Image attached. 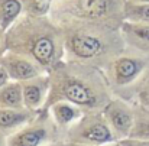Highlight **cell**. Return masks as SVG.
Listing matches in <instances>:
<instances>
[{
    "label": "cell",
    "instance_id": "1",
    "mask_svg": "<svg viewBox=\"0 0 149 146\" xmlns=\"http://www.w3.org/2000/svg\"><path fill=\"white\" fill-rule=\"evenodd\" d=\"M48 74L51 91L44 110L64 100L86 111H96L103 110L114 96L104 71L96 65L62 59Z\"/></svg>",
    "mask_w": 149,
    "mask_h": 146
},
{
    "label": "cell",
    "instance_id": "2",
    "mask_svg": "<svg viewBox=\"0 0 149 146\" xmlns=\"http://www.w3.org/2000/svg\"><path fill=\"white\" fill-rule=\"evenodd\" d=\"M7 51L36 61L47 71L65 56L64 33L51 16H32L23 13L6 32Z\"/></svg>",
    "mask_w": 149,
    "mask_h": 146
},
{
    "label": "cell",
    "instance_id": "3",
    "mask_svg": "<svg viewBox=\"0 0 149 146\" xmlns=\"http://www.w3.org/2000/svg\"><path fill=\"white\" fill-rule=\"evenodd\" d=\"M64 59L96 65L101 70L126 48L120 29L80 20H61Z\"/></svg>",
    "mask_w": 149,
    "mask_h": 146
},
{
    "label": "cell",
    "instance_id": "4",
    "mask_svg": "<svg viewBox=\"0 0 149 146\" xmlns=\"http://www.w3.org/2000/svg\"><path fill=\"white\" fill-rule=\"evenodd\" d=\"M126 0H55L49 16L54 22L80 20L120 29Z\"/></svg>",
    "mask_w": 149,
    "mask_h": 146
},
{
    "label": "cell",
    "instance_id": "5",
    "mask_svg": "<svg viewBox=\"0 0 149 146\" xmlns=\"http://www.w3.org/2000/svg\"><path fill=\"white\" fill-rule=\"evenodd\" d=\"M148 70V54L126 47L104 67L103 71L113 88V93H117L138 83Z\"/></svg>",
    "mask_w": 149,
    "mask_h": 146
},
{
    "label": "cell",
    "instance_id": "6",
    "mask_svg": "<svg viewBox=\"0 0 149 146\" xmlns=\"http://www.w3.org/2000/svg\"><path fill=\"white\" fill-rule=\"evenodd\" d=\"M117 140L103 110L86 111L84 116L74 123L65 133L64 142H77L91 146H103Z\"/></svg>",
    "mask_w": 149,
    "mask_h": 146
},
{
    "label": "cell",
    "instance_id": "7",
    "mask_svg": "<svg viewBox=\"0 0 149 146\" xmlns=\"http://www.w3.org/2000/svg\"><path fill=\"white\" fill-rule=\"evenodd\" d=\"M58 140H64L62 130L48 110H41L32 122L7 136V146H47Z\"/></svg>",
    "mask_w": 149,
    "mask_h": 146
},
{
    "label": "cell",
    "instance_id": "8",
    "mask_svg": "<svg viewBox=\"0 0 149 146\" xmlns=\"http://www.w3.org/2000/svg\"><path fill=\"white\" fill-rule=\"evenodd\" d=\"M103 114L109 122L117 140L130 136L135 123V106L133 103L122 97L113 96V98L103 108Z\"/></svg>",
    "mask_w": 149,
    "mask_h": 146
},
{
    "label": "cell",
    "instance_id": "9",
    "mask_svg": "<svg viewBox=\"0 0 149 146\" xmlns=\"http://www.w3.org/2000/svg\"><path fill=\"white\" fill-rule=\"evenodd\" d=\"M0 65L6 70V72L9 74L10 80L13 81H26L31 78H35L41 74L48 72L44 67H41L36 61H33L29 56L12 52V51H6L4 55L1 56Z\"/></svg>",
    "mask_w": 149,
    "mask_h": 146
},
{
    "label": "cell",
    "instance_id": "10",
    "mask_svg": "<svg viewBox=\"0 0 149 146\" xmlns=\"http://www.w3.org/2000/svg\"><path fill=\"white\" fill-rule=\"evenodd\" d=\"M22 90H23V100L26 108L33 111L44 110L51 91L49 74L45 72L35 78L22 81Z\"/></svg>",
    "mask_w": 149,
    "mask_h": 146
},
{
    "label": "cell",
    "instance_id": "11",
    "mask_svg": "<svg viewBox=\"0 0 149 146\" xmlns=\"http://www.w3.org/2000/svg\"><path fill=\"white\" fill-rule=\"evenodd\" d=\"M47 110L52 120L55 122V124L62 130V133H65L74 123H77L86 113V110H83L80 106L64 100L54 103Z\"/></svg>",
    "mask_w": 149,
    "mask_h": 146
},
{
    "label": "cell",
    "instance_id": "12",
    "mask_svg": "<svg viewBox=\"0 0 149 146\" xmlns=\"http://www.w3.org/2000/svg\"><path fill=\"white\" fill-rule=\"evenodd\" d=\"M120 33L127 48L149 55V23H133L125 20L120 26Z\"/></svg>",
    "mask_w": 149,
    "mask_h": 146
},
{
    "label": "cell",
    "instance_id": "13",
    "mask_svg": "<svg viewBox=\"0 0 149 146\" xmlns=\"http://www.w3.org/2000/svg\"><path fill=\"white\" fill-rule=\"evenodd\" d=\"M39 111L29 108H0V132L4 135H12L17 129L23 127L32 122Z\"/></svg>",
    "mask_w": 149,
    "mask_h": 146
},
{
    "label": "cell",
    "instance_id": "14",
    "mask_svg": "<svg viewBox=\"0 0 149 146\" xmlns=\"http://www.w3.org/2000/svg\"><path fill=\"white\" fill-rule=\"evenodd\" d=\"M114 96L122 97L133 104H141L149 107V70L142 75V78L133 86L114 93Z\"/></svg>",
    "mask_w": 149,
    "mask_h": 146
},
{
    "label": "cell",
    "instance_id": "15",
    "mask_svg": "<svg viewBox=\"0 0 149 146\" xmlns=\"http://www.w3.org/2000/svg\"><path fill=\"white\" fill-rule=\"evenodd\" d=\"M0 108H25L22 83L10 80L0 88Z\"/></svg>",
    "mask_w": 149,
    "mask_h": 146
},
{
    "label": "cell",
    "instance_id": "16",
    "mask_svg": "<svg viewBox=\"0 0 149 146\" xmlns=\"http://www.w3.org/2000/svg\"><path fill=\"white\" fill-rule=\"evenodd\" d=\"M22 15L23 4L20 0H0V29L7 32Z\"/></svg>",
    "mask_w": 149,
    "mask_h": 146
},
{
    "label": "cell",
    "instance_id": "17",
    "mask_svg": "<svg viewBox=\"0 0 149 146\" xmlns=\"http://www.w3.org/2000/svg\"><path fill=\"white\" fill-rule=\"evenodd\" d=\"M135 106V123L129 138H139L149 140V107L133 104Z\"/></svg>",
    "mask_w": 149,
    "mask_h": 146
},
{
    "label": "cell",
    "instance_id": "18",
    "mask_svg": "<svg viewBox=\"0 0 149 146\" xmlns=\"http://www.w3.org/2000/svg\"><path fill=\"white\" fill-rule=\"evenodd\" d=\"M125 20L133 23H149V3H130L125 4Z\"/></svg>",
    "mask_w": 149,
    "mask_h": 146
},
{
    "label": "cell",
    "instance_id": "19",
    "mask_svg": "<svg viewBox=\"0 0 149 146\" xmlns=\"http://www.w3.org/2000/svg\"><path fill=\"white\" fill-rule=\"evenodd\" d=\"M23 13L32 16H49L55 0H20Z\"/></svg>",
    "mask_w": 149,
    "mask_h": 146
},
{
    "label": "cell",
    "instance_id": "20",
    "mask_svg": "<svg viewBox=\"0 0 149 146\" xmlns=\"http://www.w3.org/2000/svg\"><path fill=\"white\" fill-rule=\"evenodd\" d=\"M120 146H149V140L139 139V138H126L119 140Z\"/></svg>",
    "mask_w": 149,
    "mask_h": 146
},
{
    "label": "cell",
    "instance_id": "21",
    "mask_svg": "<svg viewBox=\"0 0 149 146\" xmlns=\"http://www.w3.org/2000/svg\"><path fill=\"white\" fill-rule=\"evenodd\" d=\"M6 51H7V47H6V32L3 29H0V61H1V56L4 55Z\"/></svg>",
    "mask_w": 149,
    "mask_h": 146
},
{
    "label": "cell",
    "instance_id": "22",
    "mask_svg": "<svg viewBox=\"0 0 149 146\" xmlns=\"http://www.w3.org/2000/svg\"><path fill=\"white\" fill-rule=\"evenodd\" d=\"M10 81V77H9V74L6 72V70L0 65V88L4 86V84H7Z\"/></svg>",
    "mask_w": 149,
    "mask_h": 146
},
{
    "label": "cell",
    "instance_id": "23",
    "mask_svg": "<svg viewBox=\"0 0 149 146\" xmlns=\"http://www.w3.org/2000/svg\"><path fill=\"white\" fill-rule=\"evenodd\" d=\"M0 146H7V135L0 132Z\"/></svg>",
    "mask_w": 149,
    "mask_h": 146
},
{
    "label": "cell",
    "instance_id": "24",
    "mask_svg": "<svg viewBox=\"0 0 149 146\" xmlns=\"http://www.w3.org/2000/svg\"><path fill=\"white\" fill-rule=\"evenodd\" d=\"M62 146H91V145H84V143H77V142H62Z\"/></svg>",
    "mask_w": 149,
    "mask_h": 146
},
{
    "label": "cell",
    "instance_id": "25",
    "mask_svg": "<svg viewBox=\"0 0 149 146\" xmlns=\"http://www.w3.org/2000/svg\"><path fill=\"white\" fill-rule=\"evenodd\" d=\"M126 1H130V3H149V0H126Z\"/></svg>",
    "mask_w": 149,
    "mask_h": 146
},
{
    "label": "cell",
    "instance_id": "26",
    "mask_svg": "<svg viewBox=\"0 0 149 146\" xmlns=\"http://www.w3.org/2000/svg\"><path fill=\"white\" fill-rule=\"evenodd\" d=\"M62 142H64V140H58V142H52V143H49V145H47V146H62Z\"/></svg>",
    "mask_w": 149,
    "mask_h": 146
},
{
    "label": "cell",
    "instance_id": "27",
    "mask_svg": "<svg viewBox=\"0 0 149 146\" xmlns=\"http://www.w3.org/2000/svg\"><path fill=\"white\" fill-rule=\"evenodd\" d=\"M103 146H120V143H119V140H114L111 143H107V145H103Z\"/></svg>",
    "mask_w": 149,
    "mask_h": 146
}]
</instances>
